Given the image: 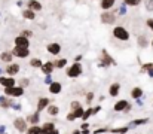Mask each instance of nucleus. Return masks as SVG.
Instances as JSON below:
<instances>
[{
    "label": "nucleus",
    "mask_w": 153,
    "mask_h": 134,
    "mask_svg": "<svg viewBox=\"0 0 153 134\" xmlns=\"http://www.w3.org/2000/svg\"><path fill=\"white\" fill-rule=\"evenodd\" d=\"M33 67H42V63H40V60H37V58H34V60H31V63H30Z\"/></svg>",
    "instance_id": "bb28decb"
},
{
    "label": "nucleus",
    "mask_w": 153,
    "mask_h": 134,
    "mask_svg": "<svg viewBox=\"0 0 153 134\" xmlns=\"http://www.w3.org/2000/svg\"><path fill=\"white\" fill-rule=\"evenodd\" d=\"M46 49H48V52L52 54V55H58V54L61 52V46L58 43H49L46 46Z\"/></svg>",
    "instance_id": "f8f14e48"
},
{
    "label": "nucleus",
    "mask_w": 153,
    "mask_h": 134,
    "mask_svg": "<svg viewBox=\"0 0 153 134\" xmlns=\"http://www.w3.org/2000/svg\"><path fill=\"white\" fill-rule=\"evenodd\" d=\"M13 42H15V46H22V48H28V45H30L28 37H25V36H22V34L16 36Z\"/></svg>",
    "instance_id": "423d86ee"
},
{
    "label": "nucleus",
    "mask_w": 153,
    "mask_h": 134,
    "mask_svg": "<svg viewBox=\"0 0 153 134\" xmlns=\"http://www.w3.org/2000/svg\"><path fill=\"white\" fill-rule=\"evenodd\" d=\"M21 15H22L24 19H28V21H34V19H36V12L31 10V9H28V7H27V9H22Z\"/></svg>",
    "instance_id": "6e6552de"
},
{
    "label": "nucleus",
    "mask_w": 153,
    "mask_h": 134,
    "mask_svg": "<svg viewBox=\"0 0 153 134\" xmlns=\"http://www.w3.org/2000/svg\"><path fill=\"white\" fill-rule=\"evenodd\" d=\"M146 24H147V27L150 28L153 31V18H149V19H146Z\"/></svg>",
    "instance_id": "c756f323"
},
{
    "label": "nucleus",
    "mask_w": 153,
    "mask_h": 134,
    "mask_svg": "<svg viewBox=\"0 0 153 134\" xmlns=\"http://www.w3.org/2000/svg\"><path fill=\"white\" fill-rule=\"evenodd\" d=\"M67 64V60H58L56 63H55V66H56V69H61V67H64Z\"/></svg>",
    "instance_id": "a878e982"
},
{
    "label": "nucleus",
    "mask_w": 153,
    "mask_h": 134,
    "mask_svg": "<svg viewBox=\"0 0 153 134\" xmlns=\"http://www.w3.org/2000/svg\"><path fill=\"white\" fill-rule=\"evenodd\" d=\"M28 121H30V122H33V124H36V122L39 121V116H37V115H31V116L28 118Z\"/></svg>",
    "instance_id": "c85d7f7f"
},
{
    "label": "nucleus",
    "mask_w": 153,
    "mask_h": 134,
    "mask_svg": "<svg viewBox=\"0 0 153 134\" xmlns=\"http://www.w3.org/2000/svg\"><path fill=\"white\" fill-rule=\"evenodd\" d=\"M144 4H146V10L153 12V0H146V1H144Z\"/></svg>",
    "instance_id": "b1692460"
},
{
    "label": "nucleus",
    "mask_w": 153,
    "mask_h": 134,
    "mask_svg": "<svg viewBox=\"0 0 153 134\" xmlns=\"http://www.w3.org/2000/svg\"><path fill=\"white\" fill-rule=\"evenodd\" d=\"M141 94H143L141 88H134V89H132V92H131V95H132L134 98H138V97H140Z\"/></svg>",
    "instance_id": "4be33fe9"
},
{
    "label": "nucleus",
    "mask_w": 153,
    "mask_h": 134,
    "mask_svg": "<svg viewBox=\"0 0 153 134\" xmlns=\"http://www.w3.org/2000/svg\"><path fill=\"white\" fill-rule=\"evenodd\" d=\"M58 112H59V109L56 106H49L48 107V113L49 115H58Z\"/></svg>",
    "instance_id": "5701e85b"
},
{
    "label": "nucleus",
    "mask_w": 153,
    "mask_h": 134,
    "mask_svg": "<svg viewBox=\"0 0 153 134\" xmlns=\"http://www.w3.org/2000/svg\"><path fill=\"white\" fill-rule=\"evenodd\" d=\"M92 113H94V110H92V109H89V110H86V112L82 115V118H83V119H86V118H89Z\"/></svg>",
    "instance_id": "cd10ccee"
},
{
    "label": "nucleus",
    "mask_w": 153,
    "mask_h": 134,
    "mask_svg": "<svg viewBox=\"0 0 153 134\" xmlns=\"http://www.w3.org/2000/svg\"><path fill=\"white\" fill-rule=\"evenodd\" d=\"M126 107H128V101H126V100H120V101H117V103L114 104V110H116V112L125 110Z\"/></svg>",
    "instance_id": "4468645a"
},
{
    "label": "nucleus",
    "mask_w": 153,
    "mask_h": 134,
    "mask_svg": "<svg viewBox=\"0 0 153 134\" xmlns=\"http://www.w3.org/2000/svg\"><path fill=\"white\" fill-rule=\"evenodd\" d=\"M12 52H1L0 54V60L1 61H4V63H10L12 61Z\"/></svg>",
    "instance_id": "dca6fc26"
},
{
    "label": "nucleus",
    "mask_w": 153,
    "mask_h": 134,
    "mask_svg": "<svg viewBox=\"0 0 153 134\" xmlns=\"http://www.w3.org/2000/svg\"><path fill=\"white\" fill-rule=\"evenodd\" d=\"M0 85L4 87V88L13 87V85H15V79H13V78H4V76H1V78H0Z\"/></svg>",
    "instance_id": "9d476101"
},
{
    "label": "nucleus",
    "mask_w": 153,
    "mask_h": 134,
    "mask_svg": "<svg viewBox=\"0 0 153 134\" xmlns=\"http://www.w3.org/2000/svg\"><path fill=\"white\" fill-rule=\"evenodd\" d=\"M138 43H141V46H146V43H147V42H146V37H144V36H140V37H138Z\"/></svg>",
    "instance_id": "2f4dec72"
},
{
    "label": "nucleus",
    "mask_w": 153,
    "mask_h": 134,
    "mask_svg": "<svg viewBox=\"0 0 153 134\" xmlns=\"http://www.w3.org/2000/svg\"><path fill=\"white\" fill-rule=\"evenodd\" d=\"M27 7L31 9V10H34V12H40L43 9V6H42V3L39 0H28L27 1Z\"/></svg>",
    "instance_id": "0eeeda50"
},
{
    "label": "nucleus",
    "mask_w": 153,
    "mask_h": 134,
    "mask_svg": "<svg viewBox=\"0 0 153 134\" xmlns=\"http://www.w3.org/2000/svg\"><path fill=\"white\" fill-rule=\"evenodd\" d=\"M19 72V66L18 64H9L7 67H6V73L9 75V76H13V75H16Z\"/></svg>",
    "instance_id": "ddd939ff"
},
{
    "label": "nucleus",
    "mask_w": 153,
    "mask_h": 134,
    "mask_svg": "<svg viewBox=\"0 0 153 134\" xmlns=\"http://www.w3.org/2000/svg\"><path fill=\"white\" fill-rule=\"evenodd\" d=\"M4 94L9 95V97H21L24 94V89L21 87H9V88H4Z\"/></svg>",
    "instance_id": "7ed1b4c3"
},
{
    "label": "nucleus",
    "mask_w": 153,
    "mask_h": 134,
    "mask_svg": "<svg viewBox=\"0 0 153 134\" xmlns=\"http://www.w3.org/2000/svg\"><path fill=\"white\" fill-rule=\"evenodd\" d=\"M21 34H22V36H25V37H30V36H33V31H31V30H24Z\"/></svg>",
    "instance_id": "7c9ffc66"
},
{
    "label": "nucleus",
    "mask_w": 153,
    "mask_h": 134,
    "mask_svg": "<svg viewBox=\"0 0 153 134\" xmlns=\"http://www.w3.org/2000/svg\"><path fill=\"white\" fill-rule=\"evenodd\" d=\"M100 19H101L102 24H113L116 21V15L113 10H102V13L100 15Z\"/></svg>",
    "instance_id": "f03ea898"
},
{
    "label": "nucleus",
    "mask_w": 153,
    "mask_h": 134,
    "mask_svg": "<svg viewBox=\"0 0 153 134\" xmlns=\"http://www.w3.org/2000/svg\"><path fill=\"white\" fill-rule=\"evenodd\" d=\"M73 115H74V118H82V115H83V110H82V107H77V109L73 112Z\"/></svg>",
    "instance_id": "393cba45"
},
{
    "label": "nucleus",
    "mask_w": 153,
    "mask_h": 134,
    "mask_svg": "<svg viewBox=\"0 0 153 134\" xmlns=\"http://www.w3.org/2000/svg\"><path fill=\"white\" fill-rule=\"evenodd\" d=\"M116 4V0H100V6L102 10H110Z\"/></svg>",
    "instance_id": "9b49d317"
},
{
    "label": "nucleus",
    "mask_w": 153,
    "mask_h": 134,
    "mask_svg": "<svg viewBox=\"0 0 153 134\" xmlns=\"http://www.w3.org/2000/svg\"><path fill=\"white\" fill-rule=\"evenodd\" d=\"M13 125H15V128H16L18 131H25V130H27V122H25L24 119H21V118L15 119V121H13Z\"/></svg>",
    "instance_id": "1a4fd4ad"
},
{
    "label": "nucleus",
    "mask_w": 153,
    "mask_h": 134,
    "mask_svg": "<svg viewBox=\"0 0 153 134\" xmlns=\"http://www.w3.org/2000/svg\"><path fill=\"white\" fill-rule=\"evenodd\" d=\"M119 88H120L119 84H113V85L110 87V95H111V97L117 95V94H119Z\"/></svg>",
    "instance_id": "a211bd4d"
},
{
    "label": "nucleus",
    "mask_w": 153,
    "mask_h": 134,
    "mask_svg": "<svg viewBox=\"0 0 153 134\" xmlns=\"http://www.w3.org/2000/svg\"><path fill=\"white\" fill-rule=\"evenodd\" d=\"M12 55L18 57V58H25L30 55V49L28 48H22V46H15L12 51Z\"/></svg>",
    "instance_id": "20e7f679"
},
{
    "label": "nucleus",
    "mask_w": 153,
    "mask_h": 134,
    "mask_svg": "<svg viewBox=\"0 0 153 134\" xmlns=\"http://www.w3.org/2000/svg\"><path fill=\"white\" fill-rule=\"evenodd\" d=\"M27 134H40V127L33 125L31 128H28V130H27Z\"/></svg>",
    "instance_id": "412c9836"
},
{
    "label": "nucleus",
    "mask_w": 153,
    "mask_h": 134,
    "mask_svg": "<svg viewBox=\"0 0 153 134\" xmlns=\"http://www.w3.org/2000/svg\"><path fill=\"white\" fill-rule=\"evenodd\" d=\"M113 36H114L116 39L122 40V42L129 40V31H128L125 27H122V25H116V27L113 28Z\"/></svg>",
    "instance_id": "f257e3e1"
},
{
    "label": "nucleus",
    "mask_w": 153,
    "mask_h": 134,
    "mask_svg": "<svg viewBox=\"0 0 153 134\" xmlns=\"http://www.w3.org/2000/svg\"><path fill=\"white\" fill-rule=\"evenodd\" d=\"M77 107H80V103H79V101H73V103H71V109L76 110Z\"/></svg>",
    "instance_id": "473e14b6"
},
{
    "label": "nucleus",
    "mask_w": 153,
    "mask_h": 134,
    "mask_svg": "<svg viewBox=\"0 0 153 134\" xmlns=\"http://www.w3.org/2000/svg\"><path fill=\"white\" fill-rule=\"evenodd\" d=\"M67 119H68V121H73V119H76V118H74V115H73V112L67 115Z\"/></svg>",
    "instance_id": "72a5a7b5"
},
{
    "label": "nucleus",
    "mask_w": 153,
    "mask_h": 134,
    "mask_svg": "<svg viewBox=\"0 0 153 134\" xmlns=\"http://www.w3.org/2000/svg\"><path fill=\"white\" fill-rule=\"evenodd\" d=\"M152 46H153V39H152Z\"/></svg>",
    "instance_id": "f704fd0d"
},
{
    "label": "nucleus",
    "mask_w": 153,
    "mask_h": 134,
    "mask_svg": "<svg viewBox=\"0 0 153 134\" xmlns=\"http://www.w3.org/2000/svg\"><path fill=\"white\" fill-rule=\"evenodd\" d=\"M123 3H125V4H128V6H132V7H135V6H140L141 0H123Z\"/></svg>",
    "instance_id": "aec40b11"
},
{
    "label": "nucleus",
    "mask_w": 153,
    "mask_h": 134,
    "mask_svg": "<svg viewBox=\"0 0 153 134\" xmlns=\"http://www.w3.org/2000/svg\"><path fill=\"white\" fill-rule=\"evenodd\" d=\"M48 103H49V100L48 98H40L39 100V106H37V110L40 112V110H43L46 106H48Z\"/></svg>",
    "instance_id": "f3484780"
},
{
    "label": "nucleus",
    "mask_w": 153,
    "mask_h": 134,
    "mask_svg": "<svg viewBox=\"0 0 153 134\" xmlns=\"http://www.w3.org/2000/svg\"><path fill=\"white\" fill-rule=\"evenodd\" d=\"M49 91H51L52 94H59V92H61V84H59V82H53V84H51Z\"/></svg>",
    "instance_id": "2eb2a0df"
},
{
    "label": "nucleus",
    "mask_w": 153,
    "mask_h": 134,
    "mask_svg": "<svg viewBox=\"0 0 153 134\" xmlns=\"http://www.w3.org/2000/svg\"><path fill=\"white\" fill-rule=\"evenodd\" d=\"M80 73H82V66L77 63L73 64L70 69H67V76H70V78H77Z\"/></svg>",
    "instance_id": "39448f33"
},
{
    "label": "nucleus",
    "mask_w": 153,
    "mask_h": 134,
    "mask_svg": "<svg viewBox=\"0 0 153 134\" xmlns=\"http://www.w3.org/2000/svg\"><path fill=\"white\" fill-rule=\"evenodd\" d=\"M42 70H43V73H46V75H48V73H51L52 70H53V64H52V63H46V64H43V66H42Z\"/></svg>",
    "instance_id": "6ab92c4d"
}]
</instances>
